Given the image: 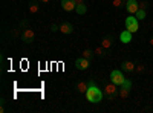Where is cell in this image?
<instances>
[{
	"instance_id": "obj_1",
	"label": "cell",
	"mask_w": 153,
	"mask_h": 113,
	"mask_svg": "<svg viewBox=\"0 0 153 113\" xmlns=\"http://www.w3.org/2000/svg\"><path fill=\"white\" fill-rule=\"evenodd\" d=\"M87 83H89V89H87V92L84 93V95H86V99H87L89 103H92V104L101 103V99H103V92L100 90V87L95 84L94 80H89Z\"/></svg>"
},
{
	"instance_id": "obj_2",
	"label": "cell",
	"mask_w": 153,
	"mask_h": 113,
	"mask_svg": "<svg viewBox=\"0 0 153 113\" xmlns=\"http://www.w3.org/2000/svg\"><path fill=\"white\" fill-rule=\"evenodd\" d=\"M118 93H120V86L113 84L112 81L104 84V95H106V98H109V99H115V98L118 96Z\"/></svg>"
},
{
	"instance_id": "obj_3",
	"label": "cell",
	"mask_w": 153,
	"mask_h": 113,
	"mask_svg": "<svg viewBox=\"0 0 153 113\" xmlns=\"http://www.w3.org/2000/svg\"><path fill=\"white\" fill-rule=\"evenodd\" d=\"M110 81L117 86H123L124 81H126V77H124V72L123 70H112L110 72Z\"/></svg>"
},
{
	"instance_id": "obj_4",
	"label": "cell",
	"mask_w": 153,
	"mask_h": 113,
	"mask_svg": "<svg viewBox=\"0 0 153 113\" xmlns=\"http://www.w3.org/2000/svg\"><path fill=\"white\" fill-rule=\"evenodd\" d=\"M130 89H132V81H130L129 78H126L124 84L120 86V93H118V96H120L121 99H127V98H129V95H130Z\"/></svg>"
},
{
	"instance_id": "obj_5",
	"label": "cell",
	"mask_w": 153,
	"mask_h": 113,
	"mask_svg": "<svg viewBox=\"0 0 153 113\" xmlns=\"http://www.w3.org/2000/svg\"><path fill=\"white\" fill-rule=\"evenodd\" d=\"M126 29H129L132 34H135L138 29H139V24H138V18L135 17V16H132L130 14V17H127L126 18Z\"/></svg>"
},
{
	"instance_id": "obj_6",
	"label": "cell",
	"mask_w": 153,
	"mask_h": 113,
	"mask_svg": "<svg viewBox=\"0 0 153 113\" xmlns=\"http://www.w3.org/2000/svg\"><path fill=\"white\" fill-rule=\"evenodd\" d=\"M124 8H126V11L129 12V14L135 16L138 12V9H139V2H138V0H127Z\"/></svg>"
},
{
	"instance_id": "obj_7",
	"label": "cell",
	"mask_w": 153,
	"mask_h": 113,
	"mask_svg": "<svg viewBox=\"0 0 153 113\" xmlns=\"http://www.w3.org/2000/svg\"><path fill=\"white\" fill-rule=\"evenodd\" d=\"M34 38H35V34H34V31H32L31 28L23 29V32H22V41H23V43L29 44V43L34 41Z\"/></svg>"
},
{
	"instance_id": "obj_8",
	"label": "cell",
	"mask_w": 153,
	"mask_h": 113,
	"mask_svg": "<svg viewBox=\"0 0 153 113\" xmlns=\"http://www.w3.org/2000/svg\"><path fill=\"white\" fill-rule=\"evenodd\" d=\"M75 67L78 69V70H87L89 67H91V60L81 57V58H78V60L75 61Z\"/></svg>"
},
{
	"instance_id": "obj_9",
	"label": "cell",
	"mask_w": 153,
	"mask_h": 113,
	"mask_svg": "<svg viewBox=\"0 0 153 113\" xmlns=\"http://www.w3.org/2000/svg\"><path fill=\"white\" fill-rule=\"evenodd\" d=\"M61 8L65 9L66 12H72L76 9V3H75V0H61Z\"/></svg>"
},
{
	"instance_id": "obj_10",
	"label": "cell",
	"mask_w": 153,
	"mask_h": 113,
	"mask_svg": "<svg viewBox=\"0 0 153 113\" xmlns=\"http://www.w3.org/2000/svg\"><path fill=\"white\" fill-rule=\"evenodd\" d=\"M120 67H121V70L126 72V73H132V72L135 70L136 64H135V63H132V61H123Z\"/></svg>"
},
{
	"instance_id": "obj_11",
	"label": "cell",
	"mask_w": 153,
	"mask_h": 113,
	"mask_svg": "<svg viewBox=\"0 0 153 113\" xmlns=\"http://www.w3.org/2000/svg\"><path fill=\"white\" fill-rule=\"evenodd\" d=\"M60 32H61V34H66V35L72 34V32H74L72 23H71V21H63V23L60 24Z\"/></svg>"
},
{
	"instance_id": "obj_12",
	"label": "cell",
	"mask_w": 153,
	"mask_h": 113,
	"mask_svg": "<svg viewBox=\"0 0 153 113\" xmlns=\"http://www.w3.org/2000/svg\"><path fill=\"white\" fill-rule=\"evenodd\" d=\"M120 40H121L124 44L130 43V41H132V32H130L129 29H124V31L120 34Z\"/></svg>"
},
{
	"instance_id": "obj_13",
	"label": "cell",
	"mask_w": 153,
	"mask_h": 113,
	"mask_svg": "<svg viewBox=\"0 0 153 113\" xmlns=\"http://www.w3.org/2000/svg\"><path fill=\"white\" fill-rule=\"evenodd\" d=\"M75 89H76V92H80V93H86L87 89H89V83L78 81V83H76V86H75Z\"/></svg>"
},
{
	"instance_id": "obj_14",
	"label": "cell",
	"mask_w": 153,
	"mask_h": 113,
	"mask_svg": "<svg viewBox=\"0 0 153 113\" xmlns=\"http://www.w3.org/2000/svg\"><path fill=\"white\" fill-rule=\"evenodd\" d=\"M112 43H113V37H112V35H106L104 38L101 40V46H103L106 51H107V49H110Z\"/></svg>"
},
{
	"instance_id": "obj_15",
	"label": "cell",
	"mask_w": 153,
	"mask_h": 113,
	"mask_svg": "<svg viewBox=\"0 0 153 113\" xmlns=\"http://www.w3.org/2000/svg\"><path fill=\"white\" fill-rule=\"evenodd\" d=\"M38 11H40V5H38V0H35V2H31V3H29V12H31V14H37Z\"/></svg>"
},
{
	"instance_id": "obj_16",
	"label": "cell",
	"mask_w": 153,
	"mask_h": 113,
	"mask_svg": "<svg viewBox=\"0 0 153 113\" xmlns=\"http://www.w3.org/2000/svg\"><path fill=\"white\" fill-rule=\"evenodd\" d=\"M76 14H78V16H84L86 14V12H87V6L84 5V3H81V5H76Z\"/></svg>"
},
{
	"instance_id": "obj_17",
	"label": "cell",
	"mask_w": 153,
	"mask_h": 113,
	"mask_svg": "<svg viewBox=\"0 0 153 113\" xmlns=\"http://www.w3.org/2000/svg\"><path fill=\"white\" fill-rule=\"evenodd\" d=\"M95 55L97 57H101V58H103V57H106V54H107V51H106V49L103 47V46H100V47H95Z\"/></svg>"
},
{
	"instance_id": "obj_18",
	"label": "cell",
	"mask_w": 153,
	"mask_h": 113,
	"mask_svg": "<svg viewBox=\"0 0 153 113\" xmlns=\"http://www.w3.org/2000/svg\"><path fill=\"white\" fill-rule=\"evenodd\" d=\"M83 57L87 58V60H92L95 57V52L92 51V49H84V51H83Z\"/></svg>"
},
{
	"instance_id": "obj_19",
	"label": "cell",
	"mask_w": 153,
	"mask_h": 113,
	"mask_svg": "<svg viewBox=\"0 0 153 113\" xmlns=\"http://www.w3.org/2000/svg\"><path fill=\"white\" fill-rule=\"evenodd\" d=\"M135 17L138 20H144L146 18V9H138V12L135 14Z\"/></svg>"
},
{
	"instance_id": "obj_20",
	"label": "cell",
	"mask_w": 153,
	"mask_h": 113,
	"mask_svg": "<svg viewBox=\"0 0 153 113\" xmlns=\"http://www.w3.org/2000/svg\"><path fill=\"white\" fill-rule=\"evenodd\" d=\"M112 5H113L115 8H123V6H126V3L123 2V0H112Z\"/></svg>"
},
{
	"instance_id": "obj_21",
	"label": "cell",
	"mask_w": 153,
	"mask_h": 113,
	"mask_svg": "<svg viewBox=\"0 0 153 113\" xmlns=\"http://www.w3.org/2000/svg\"><path fill=\"white\" fill-rule=\"evenodd\" d=\"M9 35H11V38H14V40L19 38V29H16V28L14 29H9Z\"/></svg>"
},
{
	"instance_id": "obj_22",
	"label": "cell",
	"mask_w": 153,
	"mask_h": 113,
	"mask_svg": "<svg viewBox=\"0 0 153 113\" xmlns=\"http://www.w3.org/2000/svg\"><path fill=\"white\" fill-rule=\"evenodd\" d=\"M20 28H23V29L29 28V21H28V20H22V21H20Z\"/></svg>"
},
{
	"instance_id": "obj_23",
	"label": "cell",
	"mask_w": 153,
	"mask_h": 113,
	"mask_svg": "<svg viewBox=\"0 0 153 113\" xmlns=\"http://www.w3.org/2000/svg\"><path fill=\"white\" fill-rule=\"evenodd\" d=\"M147 6H149V2H146V0L139 2V9H147Z\"/></svg>"
},
{
	"instance_id": "obj_24",
	"label": "cell",
	"mask_w": 153,
	"mask_h": 113,
	"mask_svg": "<svg viewBox=\"0 0 153 113\" xmlns=\"http://www.w3.org/2000/svg\"><path fill=\"white\" fill-rule=\"evenodd\" d=\"M51 31L57 32V31H60V26H58V24H55V23H52V24H51Z\"/></svg>"
},
{
	"instance_id": "obj_25",
	"label": "cell",
	"mask_w": 153,
	"mask_h": 113,
	"mask_svg": "<svg viewBox=\"0 0 153 113\" xmlns=\"http://www.w3.org/2000/svg\"><path fill=\"white\" fill-rule=\"evenodd\" d=\"M135 70H136V72H139V73H141V72H144V66H143V64H136Z\"/></svg>"
},
{
	"instance_id": "obj_26",
	"label": "cell",
	"mask_w": 153,
	"mask_h": 113,
	"mask_svg": "<svg viewBox=\"0 0 153 113\" xmlns=\"http://www.w3.org/2000/svg\"><path fill=\"white\" fill-rule=\"evenodd\" d=\"M75 3L76 5H81V3H84V0H75Z\"/></svg>"
},
{
	"instance_id": "obj_27",
	"label": "cell",
	"mask_w": 153,
	"mask_h": 113,
	"mask_svg": "<svg viewBox=\"0 0 153 113\" xmlns=\"http://www.w3.org/2000/svg\"><path fill=\"white\" fill-rule=\"evenodd\" d=\"M38 2H42V3H49L51 0H38Z\"/></svg>"
},
{
	"instance_id": "obj_28",
	"label": "cell",
	"mask_w": 153,
	"mask_h": 113,
	"mask_svg": "<svg viewBox=\"0 0 153 113\" xmlns=\"http://www.w3.org/2000/svg\"><path fill=\"white\" fill-rule=\"evenodd\" d=\"M149 43H150V46H153V37L150 38V41H149Z\"/></svg>"
},
{
	"instance_id": "obj_29",
	"label": "cell",
	"mask_w": 153,
	"mask_h": 113,
	"mask_svg": "<svg viewBox=\"0 0 153 113\" xmlns=\"http://www.w3.org/2000/svg\"><path fill=\"white\" fill-rule=\"evenodd\" d=\"M123 2H124V3H126V2H127V0H123Z\"/></svg>"
}]
</instances>
